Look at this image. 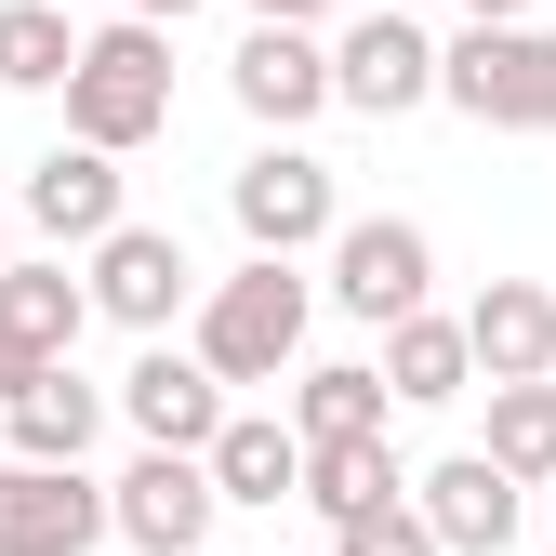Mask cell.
Here are the masks:
<instances>
[{"label": "cell", "instance_id": "6da1fadb", "mask_svg": "<svg viewBox=\"0 0 556 556\" xmlns=\"http://www.w3.org/2000/svg\"><path fill=\"white\" fill-rule=\"evenodd\" d=\"M160 132H173V27L119 14V27L80 40V80H66V147L132 160V147H160Z\"/></svg>", "mask_w": 556, "mask_h": 556}, {"label": "cell", "instance_id": "7a4b0ae2", "mask_svg": "<svg viewBox=\"0 0 556 556\" xmlns=\"http://www.w3.org/2000/svg\"><path fill=\"white\" fill-rule=\"evenodd\" d=\"M305 318H318V292H305V265H239V278H213L199 292V344L186 358L213 371V384H278V371H305Z\"/></svg>", "mask_w": 556, "mask_h": 556}, {"label": "cell", "instance_id": "3957f363", "mask_svg": "<svg viewBox=\"0 0 556 556\" xmlns=\"http://www.w3.org/2000/svg\"><path fill=\"white\" fill-rule=\"evenodd\" d=\"M438 93L477 132H556V27H464Z\"/></svg>", "mask_w": 556, "mask_h": 556}, {"label": "cell", "instance_id": "277c9868", "mask_svg": "<svg viewBox=\"0 0 556 556\" xmlns=\"http://www.w3.org/2000/svg\"><path fill=\"white\" fill-rule=\"evenodd\" d=\"M226 213H239V239H252L265 265H292V252H331V239H344V186H331V160H305V147H252L239 186H226Z\"/></svg>", "mask_w": 556, "mask_h": 556}, {"label": "cell", "instance_id": "5b68a950", "mask_svg": "<svg viewBox=\"0 0 556 556\" xmlns=\"http://www.w3.org/2000/svg\"><path fill=\"white\" fill-rule=\"evenodd\" d=\"M425 292H438V239L425 226L410 213H344V239H331V305L344 318L397 331V318H425Z\"/></svg>", "mask_w": 556, "mask_h": 556}, {"label": "cell", "instance_id": "8992f818", "mask_svg": "<svg viewBox=\"0 0 556 556\" xmlns=\"http://www.w3.org/2000/svg\"><path fill=\"white\" fill-rule=\"evenodd\" d=\"M80 331H93V278L0 265V397H27L40 371H80Z\"/></svg>", "mask_w": 556, "mask_h": 556}, {"label": "cell", "instance_id": "52a82bcc", "mask_svg": "<svg viewBox=\"0 0 556 556\" xmlns=\"http://www.w3.org/2000/svg\"><path fill=\"white\" fill-rule=\"evenodd\" d=\"M106 504H119V543L132 556H213V517H226L213 464H186V451H132L106 477Z\"/></svg>", "mask_w": 556, "mask_h": 556}, {"label": "cell", "instance_id": "ba28073f", "mask_svg": "<svg viewBox=\"0 0 556 556\" xmlns=\"http://www.w3.org/2000/svg\"><path fill=\"white\" fill-rule=\"evenodd\" d=\"M119 543V504L80 464H0V556H93Z\"/></svg>", "mask_w": 556, "mask_h": 556}, {"label": "cell", "instance_id": "9c48e42d", "mask_svg": "<svg viewBox=\"0 0 556 556\" xmlns=\"http://www.w3.org/2000/svg\"><path fill=\"white\" fill-rule=\"evenodd\" d=\"M226 93H239V106L278 132V147H292L318 106H344V80H331V40H318V27H252V40L226 53Z\"/></svg>", "mask_w": 556, "mask_h": 556}, {"label": "cell", "instance_id": "30bf717a", "mask_svg": "<svg viewBox=\"0 0 556 556\" xmlns=\"http://www.w3.org/2000/svg\"><path fill=\"white\" fill-rule=\"evenodd\" d=\"M119 425L147 438V451H186V464H213V438L239 425V410H226V384L199 371V358H173V344H147V358L119 371Z\"/></svg>", "mask_w": 556, "mask_h": 556}, {"label": "cell", "instance_id": "8fae6325", "mask_svg": "<svg viewBox=\"0 0 556 556\" xmlns=\"http://www.w3.org/2000/svg\"><path fill=\"white\" fill-rule=\"evenodd\" d=\"M438 66H451V53L410 27V14H358V27L331 40V80H344V106H358V119H410V106H438Z\"/></svg>", "mask_w": 556, "mask_h": 556}, {"label": "cell", "instance_id": "7c38bea8", "mask_svg": "<svg viewBox=\"0 0 556 556\" xmlns=\"http://www.w3.org/2000/svg\"><path fill=\"white\" fill-rule=\"evenodd\" d=\"M186 305H199V265H186L173 226H119V239L93 252V318H119V331H147V344H160Z\"/></svg>", "mask_w": 556, "mask_h": 556}, {"label": "cell", "instance_id": "4fadbf2b", "mask_svg": "<svg viewBox=\"0 0 556 556\" xmlns=\"http://www.w3.org/2000/svg\"><path fill=\"white\" fill-rule=\"evenodd\" d=\"M14 199H27V226L66 239V252H106V239L132 226V213H119V160H106V147H53V160H27Z\"/></svg>", "mask_w": 556, "mask_h": 556}, {"label": "cell", "instance_id": "5bb4252c", "mask_svg": "<svg viewBox=\"0 0 556 556\" xmlns=\"http://www.w3.org/2000/svg\"><path fill=\"white\" fill-rule=\"evenodd\" d=\"M410 504H425V530H438L451 556H504V543H517V504H530V491H517V477H504L491 451H451L438 477H410Z\"/></svg>", "mask_w": 556, "mask_h": 556}, {"label": "cell", "instance_id": "9a60e30c", "mask_svg": "<svg viewBox=\"0 0 556 556\" xmlns=\"http://www.w3.org/2000/svg\"><path fill=\"white\" fill-rule=\"evenodd\" d=\"M464 344H477V384H556V292L543 278H491L464 305Z\"/></svg>", "mask_w": 556, "mask_h": 556}, {"label": "cell", "instance_id": "2e32d148", "mask_svg": "<svg viewBox=\"0 0 556 556\" xmlns=\"http://www.w3.org/2000/svg\"><path fill=\"white\" fill-rule=\"evenodd\" d=\"M0 438H14V464H80V451L106 438V384L40 371L27 397H0Z\"/></svg>", "mask_w": 556, "mask_h": 556}, {"label": "cell", "instance_id": "e0dca14e", "mask_svg": "<svg viewBox=\"0 0 556 556\" xmlns=\"http://www.w3.org/2000/svg\"><path fill=\"white\" fill-rule=\"evenodd\" d=\"M384 397L397 410H451V397H477V344H464V318H397L384 331Z\"/></svg>", "mask_w": 556, "mask_h": 556}, {"label": "cell", "instance_id": "ac0fdd59", "mask_svg": "<svg viewBox=\"0 0 556 556\" xmlns=\"http://www.w3.org/2000/svg\"><path fill=\"white\" fill-rule=\"evenodd\" d=\"M384 410H397V397H384V371H371V358H305V371H292V438H305V451L384 438Z\"/></svg>", "mask_w": 556, "mask_h": 556}, {"label": "cell", "instance_id": "d6986e66", "mask_svg": "<svg viewBox=\"0 0 556 556\" xmlns=\"http://www.w3.org/2000/svg\"><path fill=\"white\" fill-rule=\"evenodd\" d=\"M213 491H226V504H265V517L305 504V438L265 425V410H239V425L213 438Z\"/></svg>", "mask_w": 556, "mask_h": 556}, {"label": "cell", "instance_id": "ffe728a7", "mask_svg": "<svg viewBox=\"0 0 556 556\" xmlns=\"http://www.w3.org/2000/svg\"><path fill=\"white\" fill-rule=\"evenodd\" d=\"M66 80H80L66 0H0V93H66Z\"/></svg>", "mask_w": 556, "mask_h": 556}, {"label": "cell", "instance_id": "44dd1931", "mask_svg": "<svg viewBox=\"0 0 556 556\" xmlns=\"http://www.w3.org/2000/svg\"><path fill=\"white\" fill-rule=\"evenodd\" d=\"M305 504L344 530V517H371V504H410V477L384 438H344V451H305Z\"/></svg>", "mask_w": 556, "mask_h": 556}, {"label": "cell", "instance_id": "7402d4cb", "mask_svg": "<svg viewBox=\"0 0 556 556\" xmlns=\"http://www.w3.org/2000/svg\"><path fill=\"white\" fill-rule=\"evenodd\" d=\"M491 451L517 491H556V384H491Z\"/></svg>", "mask_w": 556, "mask_h": 556}, {"label": "cell", "instance_id": "603a6c76", "mask_svg": "<svg viewBox=\"0 0 556 556\" xmlns=\"http://www.w3.org/2000/svg\"><path fill=\"white\" fill-rule=\"evenodd\" d=\"M331 556H451V543L425 530V504H371V517L331 530Z\"/></svg>", "mask_w": 556, "mask_h": 556}, {"label": "cell", "instance_id": "cb8c5ba5", "mask_svg": "<svg viewBox=\"0 0 556 556\" xmlns=\"http://www.w3.org/2000/svg\"><path fill=\"white\" fill-rule=\"evenodd\" d=\"M239 14H252V27H318L331 0H239Z\"/></svg>", "mask_w": 556, "mask_h": 556}, {"label": "cell", "instance_id": "d4e9b609", "mask_svg": "<svg viewBox=\"0 0 556 556\" xmlns=\"http://www.w3.org/2000/svg\"><path fill=\"white\" fill-rule=\"evenodd\" d=\"M464 27H530V0H464Z\"/></svg>", "mask_w": 556, "mask_h": 556}, {"label": "cell", "instance_id": "484cf974", "mask_svg": "<svg viewBox=\"0 0 556 556\" xmlns=\"http://www.w3.org/2000/svg\"><path fill=\"white\" fill-rule=\"evenodd\" d=\"M132 14H147V27H186V14H199V0H132Z\"/></svg>", "mask_w": 556, "mask_h": 556}, {"label": "cell", "instance_id": "4316f807", "mask_svg": "<svg viewBox=\"0 0 556 556\" xmlns=\"http://www.w3.org/2000/svg\"><path fill=\"white\" fill-rule=\"evenodd\" d=\"M371 14H410V0H371Z\"/></svg>", "mask_w": 556, "mask_h": 556}, {"label": "cell", "instance_id": "83f0119b", "mask_svg": "<svg viewBox=\"0 0 556 556\" xmlns=\"http://www.w3.org/2000/svg\"><path fill=\"white\" fill-rule=\"evenodd\" d=\"M543 504H556V491H543Z\"/></svg>", "mask_w": 556, "mask_h": 556}]
</instances>
